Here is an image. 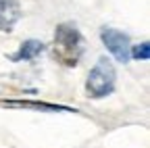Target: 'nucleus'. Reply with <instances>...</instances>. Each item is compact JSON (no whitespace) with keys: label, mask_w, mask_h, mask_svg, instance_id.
Segmentation results:
<instances>
[{"label":"nucleus","mask_w":150,"mask_h":148,"mask_svg":"<svg viewBox=\"0 0 150 148\" xmlns=\"http://www.w3.org/2000/svg\"><path fill=\"white\" fill-rule=\"evenodd\" d=\"M83 52V40L73 23H61L54 31L52 57L65 67H75Z\"/></svg>","instance_id":"obj_1"},{"label":"nucleus","mask_w":150,"mask_h":148,"mask_svg":"<svg viewBox=\"0 0 150 148\" xmlns=\"http://www.w3.org/2000/svg\"><path fill=\"white\" fill-rule=\"evenodd\" d=\"M115 67L106 57H100L98 63L94 65V69L90 71L88 81H86V90H88V96L92 98H102L106 94H110L112 88H115Z\"/></svg>","instance_id":"obj_2"},{"label":"nucleus","mask_w":150,"mask_h":148,"mask_svg":"<svg viewBox=\"0 0 150 148\" xmlns=\"http://www.w3.org/2000/svg\"><path fill=\"white\" fill-rule=\"evenodd\" d=\"M100 38H102V44L106 46V50H110V54L119 63L129 61V35L127 33H123L119 29H112V27H106L100 31Z\"/></svg>","instance_id":"obj_3"},{"label":"nucleus","mask_w":150,"mask_h":148,"mask_svg":"<svg viewBox=\"0 0 150 148\" xmlns=\"http://www.w3.org/2000/svg\"><path fill=\"white\" fill-rule=\"evenodd\" d=\"M21 19V6L17 0H0V31H11Z\"/></svg>","instance_id":"obj_4"},{"label":"nucleus","mask_w":150,"mask_h":148,"mask_svg":"<svg viewBox=\"0 0 150 148\" xmlns=\"http://www.w3.org/2000/svg\"><path fill=\"white\" fill-rule=\"evenodd\" d=\"M0 106H8V108H33V110H48V113H54V110H65V113H71V110H75V108L61 106V104L33 102V100H0Z\"/></svg>","instance_id":"obj_5"},{"label":"nucleus","mask_w":150,"mask_h":148,"mask_svg":"<svg viewBox=\"0 0 150 148\" xmlns=\"http://www.w3.org/2000/svg\"><path fill=\"white\" fill-rule=\"evenodd\" d=\"M44 48H46V46H44V42H40V40H27V42L21 44V48H19L15 54H8V59H11V61H31V59H35Z\"/></svg>","instance_id":"obj_6"},{"label":"nucleus","mask_w":150,"mask_h":148,"mask_svg":"<svg viewBox=\"0 0 150 148\" xmlns=\"http://www.w3.org/2000/svg\"><path fill=\"white\" fill-rule=\"evenodd\" d=\"M129 57H134L136 61H148L150 59V44L148 42L138 44L134 50H129Z\"/></svg>","instance_id":"obj_7"}]
</instances>
